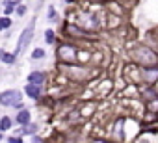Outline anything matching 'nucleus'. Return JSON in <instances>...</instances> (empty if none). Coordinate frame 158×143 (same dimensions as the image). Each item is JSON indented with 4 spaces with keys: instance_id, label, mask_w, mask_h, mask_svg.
<instances>
[{
    "instance_id": "obj_1",
    "label": "nucleus",
    "mask_w": 158,
    "mask_h": 143,
    "mask_svg": "<svg viewBox=\"0 0 158 143\" xmlns=\"http://www.w3.org/2000/svg\"><path fill=\"white\" fill-rule=\"evenodd\" d=\"M134 59L145 67H156L158 65V54L151 48V47H138L134 52H132Z\"/></svg>"
},
{
    "instance_id": "obj_2",
    "label": "nucleus",
    "mask_w": 158,
    "mask_h": 143,
    "mask_svg": "<svg viewBox=\"0 0 158 143\" xmlns=\"http://www.w3.org/2000/svg\"><path fill=\"white\" fill-rule=\"evenodd\" d=\"M34 26H35V21H32V22L23 30V34H21V37H19V47H17V50L13 52L15 56H19V54L30 45V41H32V37H34Z\"/></svg>"
},
{
    "instance_id": "obj_3",
    "label": "nucleus",
    "mask_w": 158,
    "mask_h": 143,
    "mask_svg": "<svg viewBox=\"0 0 158 143\" xmlns=\"http://www.w3.org/2000/svg\"><path fill=\"white\" fill-rule=\"evenodd\" d=\"M58 58H60V61H65V63L76 61V47L74 45H69V43L61 45L60 50H58Z\"/></svg>"
},
{
    "instance_id": "obj_4",
    "label": "nucleus",
    "mask_w": 158,
    "mask_h": 143,
    "mask_svg": "<svg viewBox=\"0 0 158 143\" xmlns=\"http://www.w3.org/2000/svg\"><path fill=\"white\" fill-rule=\"evenodd\" d=\"M19 99H21V93L15 89H8V91L0 93V104L2 106H13Z\"/></svg>"
},
{
    "instance_id": "obj_5",
    "label": "nucleus",
    "mask_w": 158,
    "mask_h": 143,
    "mask_svg": "<svg viewBox=\"0 0 158 143\" xmlns=\"http://www.w3.org/2000/svg\"><path fill=\"white\" fill-rule=\"evenodd\" d=\"M45 82V75L39 73V71H34V73L28 75V84H34V86H41Z\"/></svg>"
},
{
    "instance_id": "obj_6",
    "label": "nucleus",
    "mask_w": 158,
    "mask_h": 143,
    "mask_svg": "<svg viewBox=\"0 0 158 143\" xmlns=\"http://www.w3.org/2000/svg\"><path fill=\"white\" fill-rule=\"evenodd\" d=\"M24 89H26V95H28L30 99H39V97H41V88H39V86L28 84V86H26Z\"/></svg>"
},
{
    "instance_id": "obj_7",
    "label": "nucleus",
    "mask_w": 158,
    "mask_h": 143,
    "mask_svg": "<svg viewBox=\"0 0 158 143\" xmlns=\"http://www.w3.org/2000/svg\"><path fill=\"white\" fill-rule=\"evenodd\" d=\"M17 123L23 125V126L28 125V123H30V112H28V110H21V112L17 113Z\"/></svg>"
},
{
    "instance_id": "obj_8",
    "label": "nucleus",
    "mask_w": 158,
    "mask_h": 143,
    "mask_svg": "<svg viewBox=\"0 0 158 143\" xmlns=\"http://www.w3.org/2000/svg\"><path fill=\"white\" fill-rule=\"evenodd\" d=\"M11 125H13V121L6 115V117H2L0 119V132H6V130H10L11 128Z\"/></svg>"
},
{
    "instance_id": "obj_9",
    "label": "nucleus",
    "mask_w": 158,
    "mask_h": 143,
    "mask_svg": "<svg viewBox=\"0 0 158 143\" xmlns=\"http://www.w3.org/2000/svg\"><path fill=\"white\" fill-rule=\"evenodd\" d=\"M21 134H26V136H35L37 134V125H24V128H23V132Z\"/></svg>"
},
{
    "instance_id": "obj_10",
    "label": "nucleus",
    "mask_w": 158,
    "mask_h": 143,
    "mask_svg": "<svg viewBox=\"0 0 158 143\" xmlns=\"http://www.w3.org/2000/svg\"><path fill=\"white\" fill-rule=\"evenodd\" d=\"M15 59H17V56H15L13 52H4V54H2V61H4L6 65H11V63H15Z\"/></svg>"
},
{
    "instance_id": "obj_11",
    "label": "nucleus",
    "mask_w": 158,
    "mask_h": 143,
    "mask_svg": "<svg viewBox=\"0 0 158 143\" xmlns=\"http://www.w3.org/2000/svg\"><path fill=\"white\" fill-rule=\"evenodd\" d=\"M145 75H147L145 78H147L149 82H156V80H158V69H152V71L147 69V71H145Z\"/></svg>"
},
{
    "instance_id": "obj_12",
    "label": "nucleus",
    "mask_w": 158,
    "mask_h": 143,
    "mask_svg": "<svg viewBox=\"0 0 158 143\" xmlns=\"http://www.w3.org/2000/svg\"><path fill=\"white\" fill-rule=\"evenodd\" d=\"M10 26H11V19L10 17H0V32L10 28Z\"/></svg>"
},
{
    "instance_id": "obj_13",
    "label": "nucleus",
    "mask_w": 158,
    "mask_h": 143,
    "mask_svg": "<svg viewBox=\"0 0 158 143\" xmlns=\"http://www.w3.org/2000/svg\"><path fill=\"white\" fill-rule=\"evenodd\" d=\"M54 39H56L54 32H52V30H47V32H45V41H47L48 45H52V43H54Z\"/></svg>"
},
{
    "instance_id": "obj_14",
    "label": "nucleus",
    "mask_w": 158,
    "mask_h": 143,
    "mask_svg": "<svg viewBox=\"0 0 158 143\" xmlns=\"http://www.w3.org/2000/svg\"><path fill=\"white\" fill-rule=\"evenodd\" d=\"M41 58H45V50L43 48H35L32 52V59H41Z\"/></svg>"
},
{
    "instance_id": "obj_15",
    "label": "nucleus",
    "mask_w": 158,
    "mask_h": 143,
    "mask_svg": "<svg viewBox=\"0 0 158 143\" xmlns=\"http://www.w3.org/2000/svg\"><path fill=\"white\" fill-rule=\"evenodd\" d=\"M8 143H23V137L21 136H11V137H8Z\"/></svg>"
},
{
    "instance_id": "obj_16",
    "label": "nucleus",
    "mask_w": 158,
    "mask_h": 143,
    "mask_svg": "<svg viewBox=\"0 0 158 143\" xmlns=\"http://www.w3.org/2000/svg\"><path fill=\"white\" fill-rule=\"evenodd\" d=\"M15 11H17V15H24L26 13V6H17Z\"/></svg>"
},
{
    "instance_id": "obj_17",
    "label": "nucleus",
    "mask_w": 158,
    "mask_h": 143,
    "mask_svg": "<svg viewBox=\"0 0 158 143\" xmlns=\"http://www.w3.org/2000/svg\"><path fill=\"white\" fill-rule=\"evenodd\" d=\"M48 17H50V19H56V10H54L52 6L48 8Z\"/></svg>"
},
{
    "instance_id": "obj_18",
    "label": "nucleus",
    "mask_w": 158,
    "mask_h": 143,
    "mask_svg": "<svg viewBox=\"0 0 158 143\" xmlns=\"http://www.w3.org/2000/svg\"><path fill=\"white\" fill-rule=\"evenodd\" d=\"M13 108H15V110H24V104H23L21 100H17V102L13 104Z\"/></svg>"
},
{
    "instance_id": "obj_19",
    "label": "nucleus",
    "mask_w": 158,
    "mask_h": 143,
    "mask_svg": "<svg viewBox=\"0 0 158 143\" xmlns=\"http://www.w3.org/2000/svg\"><path fill=\"white\" fill-rule=\"evenodd\" d=\"M32 143H41V139L37 136H32Z\"/></svg>"
},
{
    "instance_id": "obj_20",
    "label": "nucleus",
    "mask_w": 158,
    "mask_h": 143,
    "mask_svg": "<svg viewBox=\"0 0 158 143\" xmlns=\"http://www.w3.org/2000/svg\"><path fill=\"white\" fill-rule=\"evenodd\" d=\"M67 2H69V4H73V2H76V0H67Z\"/></svg>"
},
{
    "instance_id": "obj_21",
    "label": "nucleus",
    "mask_w": 158,
    "mask_h": 143,
    "mask_svg": "<svg viewBox=\"0 0 158 143\" xmlns=\"http://www.w3.org/2000/svg\"><path fill=\"white\" fill-rule=\"evenodd\" d=\"M0 139H2V132H0Z\"/></svg>"
}]
</instances>
